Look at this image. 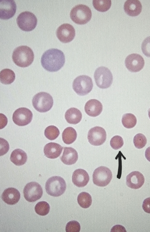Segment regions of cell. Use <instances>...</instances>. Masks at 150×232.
I'll list each match as a JSON object with an SVG mask.
<instances>
[{
    "label": "cell",
    "instance_id": "27",
    "mask_svg": "<svg viewBox=\"0 0 150 232\" xmlns=\"http://www.w3.org/2000/svg\"><path fill=\"white\" fill-rule=\"evenodd\" d=\"M77 201L80 206L83 208H88L92 202L91 195L86 192H82L78 195Z\"/></svg>",
    "mask_w": 150,
    "mask_h": 232
},
{
    "label": "cell",
    "instance_id": "21",
    "mask_svg": "<svg viewBox=\"0 0 150 232\" xmlns=\"http://www.w3.org/2000/svg\"><path fill=\"white\" fill-rule=\"evenodd\" d=\"M124 9L125 12L129 15L135 16L141 12L142 6L140 1L138 0H128L125 3Z\"/></svg>",
    "mask_w": 150,
    "mask_h": 232
},
{
    "label": "cell",
    "instance_id": "15",
    "mask_svg": "<svg viewBox=\"0 0 150 232\" xmlns=\"http://www.w3.org/2000/svg\"><path fill=\"white\" fill-rule=\"evenodd\" d=\"M16 6L13 0L0 1V17L3 19H8L12 17L16 11Z\"/></svg>",
    "mask_w": 150,
    "mask_h": 232
},
{
    "label": "cell",
    "instance_id": "10",
    "mask_svg": "<svg viewBox=\"0 0 150 232\" xmlns=\"http://www.w3.org/2000/svg\"><path fill=\"white\" fill-rule=\"evenodd\" d=\"M24 196L29 202H33L40 199L43 194V190L41 185L36 182H31L27 184L23 190Z\"/></svg>",
    "mask_w": 150,
    "mask_h": 232
},
{
    "label": "cell",
    "instance_id": "26",
    "mask_svg": "<svg viewBox=\"0 0 150 232\" xmlns=\"http://www.w3.org/2000/svg\"><path fill=\"white\" fill-rule=\"evenodd\" d=\"M15 78V75L13 71L8 69L2 70L0 73L1 82L5 84H9L12 83Z\"/></svg>",
    "mask_w": 150,
    "mask_h": 232
},
{
    "label": "cell",
    "instance_id": "24",
    "mask_svg": "<svg viewBox=\"0 0 150 232\" xmlns=\"http://www.w3.org/2000/svg\"><path fill=\"white\" fill-rule=\"evenodd\" d=\"M11 161L17 166L24 165L27 160L26 153L20 149H16L11 153L10 157Z\"/></svg>",
    "mask_w": 150,
    "mask_h": 232
},
{
    "label": "cell",
    "instance_id": "6",
    "mask_svg": "<svg viewBox=\"0 0 150 232\" xmlns=\"http://www.w3.org/2000/svg\"><path fill=\"white\" fill-rule=\"evenodd\" d=\"M93 84L92 79L86 75H80L76 77L72 83L74 91L79 96H84L92 89Z\"/></svg>",
    "mask_w": 150,
    "mask_h": 232
},
{
    "label": "cell",
    "instance_id": "17",
    "mask_svg": "<svg viewBox=\"0 0 150 232\" xmlns=\"http://www.w3.org/2000/svg\"><path fill=\"white\" fill-rule=\"evenodd\" d=\"M90 179L89 176L85 170L79 169L73 172L72 181L73 184L78 187H83L86 186Z\"/></svg>",
    "mask_w": 150,
    "mask_h": 232
},
{
    "label": "cell",
    "instance_id": "33",
    "mask_svg": "<svg viewBox=\"0 0 150 232\" xmlns=\"http://www.w3.org/2000/svg\"><path fill=\"white\" fill-rule=\"evenodd\" d=\"M110 144L111 146L114 150H118L123 145L124 141L122 138L119 136H115L110 140Z\"/></svg>",
    "mask_w": 150,
    "mask_h": 232
},
{
    "label": "cell",
    "instance_id": "2",
    "mask_svg": "<svg viewBox=\"0 0 150 232\" xmlns=\"http://www.w3.org/2000/svg\"><path fill=\"white\" fill-rule=\"evenodd\" d=\"M12 57L13 62L16 65L25 67L32 63L34 59V55L30 47L22 45L17 47L14 50Z\"/></svg>",
    "mask_w": 150,
    "mask_h": 232
},
{
    "label": "cell",
    "instance_id": "3",
    "mask_svg": "<svg viewBox=\"0 0 150 232\" xmlns=\"http://www.w3.org/2000/svg\"><path fill=\"white\" fill-rule=\"evenodd\" d=\"M45 188L48 194L53 197H58L65 192L66 184L64 179L61 177L53 176L49 178L46 182Z\"/></svg>",
    "mask_w": 150,
    "mask_h": 232
},
{
    "label": "cell",
    "instance_id": "4",
    "mask_svg": "<svg viewBox=\"0 0 150 232\" xmlns=\"http://www.w3.org/2000/svg\"><path fill=\"white\" fill-rule=\"evenodd\" d=\"M92 12L90 9L87 6L82 4L77 5L71 10L70 14L71 20L79 24L87 23L91 19Z\"/></svg>",
    "mask_w": 150,
    "mask_h": 232
},
{
    "label": "cell",
    "instance_id": "19",
    "mask_svg": "<svg viewBox=\"0 0 150 232\" xmlns=\"http://www.w3.org/2000/svg\"><path fill=\"white\" fill-rule=\"evenodd\" d=\"M20 194L19 191L13 187L5 189L1 196L3 200L9 205H14L17 203L20 199Z\"/></svg>",
    "mask_w": 150,
    "mask_h": 232
},
{
    "label": "cell",
    "instance_id": "13",
    "mask_svg": "<svg viewBox=\"0 0 150 232\" xmlns=\"http://www.w3.org/2000/svg\"><path fill=\"white\" fill-rule=\"evenodd\" d=\"M125 64L129 71L135 72L139 71L143 68L144 61L140 55L133 53L127 56L125 59Z\"/></svg>",
    "mask_w": 150,
    "mask_h": 232
},
{
    "label": "cell",
    "instance_id": "18",
    "mask_svg": "<svg viewBox=\"0 0 150 232\" xmlns=\"http://www.w3.org/2000/svg\"><path fill=\"white\" fill-rule=\"evenodd\" d=\"M84 110L86 114L91 117L99 115L103 110V105L98 100L93 99L87 101L85 104Z\"/></svg>",
    "mask_w": 150,
    "mask_h": 232
},
{
    "label": "cell",
    "instance_id": "36",
    "mask_svg": "<svg viewBox=\"0 0 150 232\" xmlns=\"http://www.w3.org/2000/svg\"><path fill=\"white\" fill-rule=\"evenodd\" d=\"M1 152L0 155L5 154L8 151L9 145L8 142L3 138H0Z\"/></svg>",
    "mask_w": 150,
    "mask_h": 232
},
{
    "label": "cell",
    "instance_id": "20",
    "mask_svg": "<svg viewBox=\"0 0 150 232\" xmlns=\"http://www.w3.org/2000/svg\"><path fill=\"white\" fill-rule=\"evenodd\" d=\"M63 148L62 154L60 157L61 160L64 164L68 165L75 164L78 157L76 151L71 147H64Z\"/></svg>",
    "mask_w": 150,
    "mask_h": 232
},
{
    "label": "cell",
    "instance_id": "28",
    "mask_svg": "<svg viewBox=\"0 0 150 232\" xmlns=\"http://www.w3.org/2000/svg\"><path fill=\"white\" fill-rule=\"evenodd\" d=\"M122 122L124 127L127 128H131L136 125L137 120L136 117L133 114L127 113L122 116Z\"/></svg>",
    "mask_w": 150,
    "mask_h": 232
},
{
    "label": "cell",
    "instance_id": "5",
    "mask_svg": "<svg viewBox=\"0 0 150 232\" xmlns=\"http://www.w3.org/2000/svg\"><path fill=\"white\" fill-rule=\"evenodd\" d=\"M32 103L33 106L37 111L40 112H45L52 107L53 100L49 94L41 92L33 96Z\"/></svg>",
    "mask_w": 150,
    "mask_h": 232
},
{
    "label": "cell",
    "instance_id": "32",
    "mask_svg": "<svg viewBox=\"0 0 150 232\" xmlns=\"http://www.w3.org/2000/svg\"><path fill=\"white\" fill-rule=\"evenodd\" d=\"M147 142L146 138L143 134L139 133L134 137L133 143L135 147L138 149H141L144 147Z\"/></svg>",
    "mask_w": 150,
    "mask_h": 232
},
{
    "label": "cell",
    "instance_id": "31",
    "mask_svg": "<svg viewBox=\"0 0 150 232\" xmlns=\"http://www.w3.org/2000/svg\"><path fill=\"white\" fill-rule=\"evenodd\" d=\"M59 134V131L58 128L53 125L48 126L45 128L44 132L45 137L50 140L56 139Z\"/></svg>",
    "mask_w": 150,
    "mask_h": 232
},
{
    "label": "cell",
    "instance_id": "30",
    "mask_svg": "<svg viewBox=\"0 0 150 232\" xmlns=\"http://www.w3.org/2000/svg\"><path fill=\"white\" fill-rule=\"evenodd\" d=\"M50 209L49 204L47 202L44 201L38 203L35 207L36 213L42 216L47 215L49 213Z\"/></svg>",
    "mask_w": 150,
    "mask_h": 232
},
{
    "label": "cell",
    "instance_id": "39",
    "mask_svg": "<svg viewBox=\"0 0 150 232\" xmlns=\"http://www.w3.org/2000/svg\"><path fill=\"white\" fill-rule=\"evenodd\" d=\"M148 116L149 118H150V108H149L148 110Z\"/></svg>",
    "mask_w": 150,
    "mask_h": 232
},
{
    "label": "cell",
    "instance_id": "37",
    "mask_svg": "<svg viewBox=\"0 0 150 232\" xmlns=\"http://www.w3.org/2000/svg\"><path fill=\"white\" fill-rule=\"evenodd\" d=\"M142 207L145 212L150 214V197L144 200L142 204Z\"/></svg>",
    "mask_w": 150,
    "mask_h": 232
},
{
    "label": "cell",
    "instance_id": "22",
    "mask_svg": "<svg viewBox=\"0 0 150 232\" xmlns=\"http://www.w3.org/2000/svg\"><path fill=\"white\" fill-rule=\"evenodd\" d=\"M63 147L55 143L50 142L46 144L44 147L45 155L50 159H54L60 156Z\"/></svg>",
    "mask_w": 150,
    "mask_h": 232
},
{
    "label": "cell",
    "instance_id": "38",
    "mask_svg": "<svg viewBox=\"0 0 150 232\" xmlns=\"http://www.w3.org/2000/svg\"><path fill=\"white\" fill-rule=\"evenodd\" d=\"M145 155L146 159L150 162V146L146 149Z\"/></svg>",
    "mask_w": 150,
    "mask_h": 232
},
{
    "label": "cell",
    "instance_id": "34",
    "mask_svg": "<svg viewBox=\"0 0 150 232\" xmlns=\"http://www.w3.org/2000/svg\"><path fill=\"white\" fill-rule=\"evenodd\" d=\"M81 229L80 223L76 221H72L68 222L66 226L67 232H79Z\"/></svg>",
    "mask_w": 150,
    "mask_h": 232
},
{
    "label": "cell",
    "instance_id": "11",
    "mask_svg": "<svg viewBox=\"0 0 150 232\" xmlns=\"http://www.w3.org/2000/svg\"><path fill=\"white\" fill-rule=\"evenodd\" d=\"M106 133L105 130L102 127L96 126L89 131L88 139L89 143L94 146H99L105 141Z\"/></svg>",
    "mask_w": 150,
    "mask_h": 232
},
{
    "label": "cell",
    "instance_id": "7",
    "mask_svg": "<svg viewBox=\"0 0 150 232\" xmlns=\"http://www.w3.org/2000/svg\"><path fill=\"white\" fill-rule=\"evenodd\" d=\"M94 76L96 84L100 88H107L112 82V74L110 70L105 67L101 66L97 68Z\"/></svg>",
    "mask_w": 150,
    "mask_h": 232
},
{
    "label": "cell",
    "instance_id": "8",
    "mask_svg": "<svg viewBox=\"0 0 150 232\" xmlns=\"http://www.w3.org/2000/svg\"><path fill=\"white\" fill-rule=\"evenodd\" d=\"M16 21L19 28L22 30L30 31L36 27L37 19L35 15L31 12L25 11L18 16Z\"/></svg>",
    "mask_w": 150,
    "mask_h": 232
},
{
    "label": "cell",
    "instance_id": "12",
    "mask_svg": "<svg viewBox=\"0 0 150 232\" xmlns=\"http://www.w3.org/2000/svg\"><path fill=\"white\" fill-rule=\"evenodd\" d=\"M33 117L32 112L25 107L19 108L13 113L12 119L14 123L19 126H24L29 124Z\"/></svg>",
    "mask_w": 150,
    "mask_h": 232
},
{
    "label": "cell",
    "instance_id": "29",
    "mask_svg": "<svg viewBox=\"0 0 150 232\" xmlns=\"http://www.w3.org/2000/svg\"><path fill=\"white\" fill-rule=\"evenodd\" d=\"M93 5L94 8L100 12H104L110 8L111 1L110 0H93Z\"/></svg>",
    "mask_w": 150,
    "mask_h": 232
},
{
    "label": "cell",
    "instance_id": "25",
    "mask_svg": "<svg viewBox=\"0 0 150 232\" xmlns=\"http://www.w3.org/2000/svg\"><path fill=\"white\" fill-rule=\"evenodd\" d=\"M77 136L76 131L72 127H68L63 131L62 134L64 142L67 144L73 143L76 140Z\"/></svg>",
    "mask_w": 150,
    "mask_h": 232
},
{
    "label": "cell",
    "instance_id": "23",
    "mask_svg": "<svg viewBox=\"0 0 150 232\" xmlns=\"http://www.w3.org/2000/svg\"><path fill=\"white\" fill-rule=\"evenodd\" d=\"M65 118L67 122L71 124H76L81 121L82 114L81 111L75 108H71L65 112Z\"/></svg>",
    "mask_w": 150,
    "mask_h": 232
},
{
    "label": "cell",
    "instance_id": "35",
    "mask_svg": "<svg viewBox=\"0 0 150 232\" xmlns=\"http://www.w3.org/2000/svg\"><path fill=\"white\" fill-rule=\"evenodd\" d=\"M141 48L144 54L146 56L150 57V36L147 37L143 41Z\"/></svg>",
    "mask_w": 150,
    "mask_h": 232
},
{
    "label": "cell",
    "instance_id": "9",
    "mask_svg": "<svg viewBox=\"0 0 150 232\" xmlns=\"http://www.w3.org/2000/svg\"><path fill=\"white\" fill-rule=\"evenodd\" d=\"M92 176L93 182L95 185L103 187L110 183L112 178V174L109 168L101 166L94 170Z\"/></svg>",
    "mask_w": 150,
    "mask_h": 232
},
{
    "label": "cell",
    "instance_id": "16",
    "mask_svg": "<svg viewBox=\"0 0 150 232\" xmlns=\"http://www.w3.org/2000/svg\"><path fill=\"white\" fill-rule=\"evenodd\" d=\"M144 182V177L140 172L138 171L132 172L126 177L127 185L131 188L137 189L140 188Z\"/></svg>",
    "mask_w": 150,
    "mask_h": 232
},
{
    "label": "cell",
    "instance_id": "1",
    "mask_svg": "<svg viewBox=\"0 0 150 232\" xmlns=\"http://www.w3.org/2000/svg\"><path fill=\"white\" fill-rule=\"evenodd\" d=\"M41 64L46 70L55 72L64 65L65 57L63 53L57 49L52 48L45 51L41 57Z\"/></svg>",
    "mask_w": 150,
    "mask_h": 232
},
{
    "label": "cell",
    "instance_id": "14",
    "mask_svg": "<svg viewBox=\"0 0 150 232\" xmlns=\"http://www.w3.org/2000/svg\"><path fill=\"white\" fill-rule=\"evenodd\" d=\"M56 35L62 42L67 43L71 41L75 35L74 27L69 23H64L59 26L56 31Z\"/></svg>",
    "mask_w": 150,
    "mask_h": 232
}]
</instances>
